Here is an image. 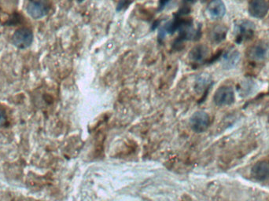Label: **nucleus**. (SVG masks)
<instances>
[{
    "mask_svg": "<svg viewBox=\"0 0 269 201\" xmlns=\"http://www.w3.org/2000/svg\"><path fill=\"white\" fill-rule=\"evenodd\" d=\"M48 0H30L27 5V13L33 19H40L48 14L50 11Z\"/></svg>",
    "mask_w": 269,
    "mask_h": 201,
    "instance_id": "f03ea898",
    "label": "nucleus"
},
{
    "mask_svg": "<svg viewBox=\"0 0 269 201\" xmlns=\"http://www.w3.org/2000/svg\"><path fill=\"white\" fill-rule=\"evenodd\" d=\"M6 121H7V117L5 113L2 110H0V127L5 124Z\"/></svg>",
    "mask_w": 269,
    "mask_h": 201,
    "instance_id": "2eb2a0df",
    "label": "nucleus"
},
{
    "mask_svg": "<svg viewBox=\"0 0 269 201\" xmlns=\"http://www.w3.org/2000/svg\"><path fill=\"white\" fill-rule=\"evenodd\" d=\"M240 61V53L236 49L231 47L222 55V66L226 70L234 69Z\"/></svg>",
    "mask_w": 269,
    "mask_h": 201,
    "instance_id": "6e6552de",
    "label": "nucleus"
},
{
    "mask_svg": "<svg viewBox=\"0 0 269 201\" xmlns=\"http://www.w3.org/2000/svg\"><path fill=\"white\" fill-rule=\"evenodd\" d=\"M214 102L217 106H231L234 103V93L231 87H220L214 94Z\"/></svg>",
    "mask_w": 269,
    "mask_h": 201,
    "instance_id": "39448f33",
    "label": "nucleus"
},
{
    "mask_svg": "<svg viewBox=\"0 0 269 201\" xmlns=\"http://www.w3.org/2000/svg\"><path fill=\"white\" fill-rule=\"evenodd\" d=\"M210 84H211V78L210 75L201 74L197 80L196 89L198 92L205 91L206 89L210 88Z\"/></svg>",
    "mask_w": 269,
    "mask_h": 201,
    "instance_id": "ddd939ff",
    "label": "nucleus"
},
{
    "mask_svg": "<svg viewBox=\"0 0 269 201\" xmlns=\"http://www.w3.org/2000/svg\"><path fill=\"white\" fill-rule=\"evenodd\" d=\"M33 41V34L27 28H18L12 37V43L17 48L26 49L31 46Z\"/></svg>",
    "mask_w": 269,
    "mask_h": 201,
    "instance_id": "7ed1b4c3",
    "label": "nucleus"
},
{
    "mask_svg": "<svg viewBox=\"0 0 269 201\" xmlns=\"http://www.w3.org/2000/svg\"><path fill=\"white\" fill-rule=\"evenodd\" d=\"M228 28L224 25H217L213 28L210 32V39L215 44H220L224 41L227 37Z\"/></svg>",
    "mask_w": 269,
    "mask_h": 201,
    "instance_id": "f8f14e48",
    "label": "nucleus"
},
{
    "mask_svg": "<svg viewBox=\"0 0 269 201\" xmlns=\"http://www.w3.org/2000/svg\"><path fill=\"white\" fill-rule=\"evenodd\" d=\"M134 0H119L117 4V11H124L133 3Z\"/></svg>",
    "mask_w": 269,
    "mask_h": 201,
    "instance_id": "4468645a",
    "label": "nucleus"
},
{
    "mask_svg": "<svg viewBox=\"0 0 269 201\" xmlns=\"http://www.w3.org/2000/svg\"><path fill=\"white\" fill-rule=\"evenodd\" d=\"M191 129L197 133H202L208 129L210 124V118L208 113L198 111L194 113L190 120Z\"/></svg>",
    "mask_w": 269,
    "mask_h": 201,
    "instance_id": "20e7f679",
    "label": "nucleus"
},
{
    "mask_svg": "<svg viewBox=\"0 0 269 201\" xmlns=\"http://www.w3.org/2000/svg\"><path fill=\"white\" fill-rule=\"evenodd\" d=\"M251 175L260 182L269 179V160H263L256 163L252 168Z\"/></svg>",
    "mask_w": 269,
    "mask_h": 201,
    "instance_id": "0eeeda50",
    "label": "nucleus"
},
{
    "mask_svg": "<svg viewBox=\"0 0 269 201\" xmlns=\"http://www.w3.org/2000/svg\"><path fill=\"white\" fill-rule=\"evenodd\" d=\"M225 13L226 7L222 0H212L207 7V14L211 19H221Z\"/></svg>",
    "mask_w": 269,
    "mask_h": 201,
    "instance_id": "1a4fd4ad",
    "label": "nucleus"
},
{
    "mask_svg": "<svg viewBox=\"0 0 269 201\" xmlns=\"http://www.w3.org/2000/svg\"><path fill=\"white\" fill-rule=\"evenodd\" d=\"M268 10L269 4L267 0H251L249 4V14L253 18H264Z\"/></svg>",
    "mask_w": 269,
    "mask_h": 201,
    "instance_id": "423d86ee",
    "label": "nucleus"
},
{
    "mask_svg": "<svg viewBox=\"0 0 269 201\" xmlns=\"http://www.w3.org/2000/svg\"><path fill=\"white\" fill-rule=\"evenodd\" d=\"M208 56V47L204 45H198L191 50L189 54L190 59L194 64H202L205 62Z\"/></svg>",
    "mask_w": 269,
    "mask_h": 201,
    "instance_id": "9d476101",
    "label": "nucleus"
},
{
    "mask_svg": "<svg viewBox=\"0 0 269 201\" xmlns=\"http://www.w3.org/2000/svg\"><path fill=\"white\" fill-rule=\"evenodd\" d=\"M186 1L188 3H193L194 1H195V0H186Z\"/></svg>",
    "mask_w": 269,
    "mask_h": 201,
    "instance_id": "f3484780",
    "label": "nucleus"
},
{
    "mask_svg": "<svg viewBox=\"0 0 269 201\" xmlns=\"http://www.w3.org/2000/svg\"><path fill=\"white\" fill-rule=\"evenodd\" d=\"M267 53V47L264 43H258L250 50V57L254 61H262Z\"/></svg>",
    "mask_w": 269,
    "mask_h": 201,
    "instance_id": "9b49d317",
    "label": "nucleus"
},
{
    "mask_svg": "<svg viewBox=\"0 0 269 201\" xmlns=\"http://www.w3.org/2000/svg\"><path fill=\"white\" fill-rule=\"evenodd\" d=\"M255 24L248 20H240L234 23V34L235 43L241 44L243 42L250 40L254 35Z\"/></svg>",
    "mask_w": 269,
    "mask_h": 201,
    "instance_id": "f257e3e1",
    "label": "nucleus"
},
{
    "mask_svg": "<svg viewBox=\"0 0 269 201\" xmlns=\"http://www.w3.org/2000/svg\"><path fill=\"white\" fill-rule=\"evenodd\" d=\"M171 0H160L159 9H163L164 7L167 5L168 3L170 2Z\"/></svg>",
    "mask_w": 269,
    "mask_h": 201,
    "instance_id": "dca6fc26",
    "label": "nucleus"
}]
</instances>
